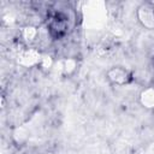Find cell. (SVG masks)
Wrapping results in <instances>:
<instances>
[{
	"instance_id": "cell-1",
	"label": "cell",
	"mask_w": 154,
	"mask_h": 154,
	"mask_svg": "<svg viewBox=\"0 0 154 154\" xmlns=\"http://www.w3.org/2000/svg\"><path fill=\"white\" fill-rule=\"evenodd\" d=\"M136 18L143 28L154 30V2L141 4L136 8Z\"/></svg>"
},
{
	"instance_id": "cell-2",
	"label": "cell",
	"mask_w": 154,
	"mask_h": 154,
	"mask_svg": "<svg viewBox=\"0 0 154 154\" xmlns=\"http://www.w3.org/2000/svg\"><path fill=\"white\" fill-rule=\"evenodd\" d=\"M107 78L113 83V84H118V85H124V84H128L131 82L132 79V76L131 73L120 67V66H116L113 69H111L108 72H107Z\"/></svg>"
}]
</instances>
